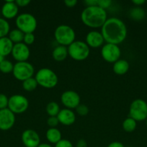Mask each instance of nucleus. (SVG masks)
Returning a JSON list of instances; mask_svg holds the SVG:
<instances>
[{"instance_id":"obj_12","label":"nucleus","mask_w":147,"mask_h":147,"mask_svg":"<svg viewBox=\"0 0 147 147\" xmlns=\"http://www.w3.org/2000/svg\"><path fill=\"white\" fill-rule=\"evenodd\" d=\"M12 55L17 62H25L28 60L30 55V50L28 45L24 42L14 44Z\"/></svg>"},{"instance_id":"obj_37","label":"nucleus","mask_w":147,"mask_h":147,"mask_svg":"<svg viewBox=\"0 0 147 147\" xmlns=\"http://www.w3.org/2000/svg\"><path fill=\"white\" fill-rule=\"evenodd\" d=\"M98 0H85L84 4L86 7H90V6H97V5Z\"/></svg>"},{"instance_id":"obj_22","label":"nucleus","mask_w":147,"mask_h":147,"mask_svg":"<svg viewBox=\"0 0 147 147\" xmlns=\"http://www.w3.org/2000/svg\"><path fill=\"white\" fill-rule=\"evenodd\" d=\"M24 35V33H23L21 30L17 28L14 29L10 32L8 37L14 44H17V43L23 42Z\"/></svg>"},{"instance_id":"obj_24","label":"nucleus","mask_w":147,"mask_h":147,"mask_svg":"<svg viewBox=\"0 0 147 147\" xmlns=\"http://www.w3.org/2000/svg\"><path fill=\"white\" fill-rule=\"evenodd\" d=\"M122 129L128 133H131L136 129L137 121L131 117H128L122 122Z\"/></svg>"},{"instance_id":"obj_25","label":"nucleus","mask_w":147,"mask_h":147,"mask_svg":"<svg viewBox=\"0 0 147 147\" xmlns=\"http://www.w3.org/2000/svg\"><path fill=\"white\" fill-rule=\"evenodd\" d=\"M46 113L49 116H57L61 109L58 103L55 101H50L46 106Z\"/></svg>"},{"instance_id":"obj_40","label":"nucleus","mask_w":147,"mask_h":147,"mask_svg":"<svg viewBox=\"0 0 147 147\" xmlns=\"http://www.w3.org/2000/svg\"><path fill=\"white\" fill-rule=\"evenodd\" d=\"M132 3L135 4L136 7H140L146 3V0H132Z\"/></svg>"},{"instance_id":"obj_39","label":"nucleus","mask_w":147,"mask_h":147,"mask_svg":"<svg viewBox=\"0 0 147 147\" xmlns=\"http://www.w3.org/2000/svg\"><path fill=\"white\" fill-rule=\"evenodd\" d=\"M107 147H125V146L120 142H112Z\"/></svg>"},{"instance_id":"obj_35","label":"nucleus","mask_w":147,"mask_h":147,"mask_svg":"<svg viewBox=\"0 0 147 147\" xmlns=\"http://www.w3.org/2000/svg\"><path fill=\"white\" fill-rule=\"evenodd\" d=\"M15 3L19 7H24L29 5L30 3V0H16Z\"/></svg>"},{"instance_id":"obj_6","label":"nucleus","mask_w":147,"mask_h":147,"mask_svg":"<svg viewBox=\"0 0 147 147\" xmlns=\"http://www.w3.org/2000/svg\"><path fill=\"white\" fill-rule=\"evenodd\" d=\"M16 26L23 33H33L37 27L35 17L30 13H22L17 15L15 20Z\"/></svg>"},{"instance_id":"obj_13","label":"nucleus","mask_w":147,"mask_h":147,"mask_svg":"<svg viewBox=\"0 0 147 147\" xmlns=\"http://www.w3.org/2000/svg\"><path fill=\"white\" fill-rule=\"evenodd\" d=\"M15 123V114L8 108L0 110V130L7 131L13 127Z\"/></svg>"},{"instance_id":"obj_19","label":"nucleus","mask_w":147,"mask_h":147,"mask_svg":"<svg viewBox=\"0 0 147 147\" xmlns=\"http://www.w3.org/2000/svg\"><path fill=\"white\" fill-rule=\"evenodd\" d=\"M14 43L8 37L0 38V55L4 57L11 54Z\"/></svg>"},{"instance_id":"obj_1","label":"nucleus","mask_w":147,"mask_h":147,"mask_svg":"<svg viewBox=\"0 0 147 147\" xmlns=\"http://www.w3.org/2000/svg\"><path fill=\"white\" fill-rule=\"evenodd\" d=\"M101 33L106 43L118 45L126 39L128 30L122 20L112 17L108 18L101 27Z\"/></svg>"},{"instance_id":"obj_43","label":"nucleus","mask_w":147,"mask_h":147,"mask_svg":"<svg viewBox=\"0 0 147 147\" xmlns=\"http://www.w3.org/2000/svg\"><path fill=\"white\" fill-rule=\"evenodd\" d=\"M146 126H147V118H146Z\"/></svg>"},{"instance_id":"obj_34","label":"nucleus","mask_w":147,"mask_h":147,"mask_svg":"<svg viewBox=\"0 0 147 147\" xmlns=\"http://www.w3.org/2000/svg\"><path fill=\"white\" fill-rule=\"evenodd\" d=\"M55 147H74L73 144L67 139H62L60 142L55 144Z\"/></svg>"},{"instance_id":"obj_17","label":"nucleus","mask_w":147,"mask_h":147,"mask_svg":"<svg viewBox=\"0 0 147 147\" xmlns=\"http://www.w3.org/2000/svg\"><path fill=\"white\" fill-rule=\"evenodd\" d=\"M59 123L64 126H71L76 121V114L71 109H61L57 116Z\"/></svg>"},{"instance_id":"obj_26","label":"nucleus","mask_w":147,"mask_h":147,"mask_svg":"<svg viewBox=\"0 0 147 147\" xmlns=\"http://www.w3.org/2000/svg\"><path fill=\"white\" fill-rule=\"evenodd\" d=\"M37 86H38V84H37L35 78L33 77L27 79L22 82V88L26 91H33L37 87Z\"/></svg>"},{"instance_id":"obj_15","label":"nucleus","mask_w":147,"mask_h":147,"mask_svg":"<svg viewBox=\"0 0 147 147\" xmlns=\"http://www.w3.org/2000/svg\"><path fill=\"white\" fill-rule=\"evenodd\" d=\"M105 40L101 32L97 30H92L86 34L85 42L89 47L97 48L103 45Z\"/></svg>"},{"instance_id":"obj_31","label":"nucleus","mask_w":147,"mask_h":147,"mask_svg":"<svg viewBox=\"0 0 147 147\" xmlns=\"http://www.w3.org/2000/svg\"><path fill=\"white\" fill-rule=\"evenodd\" d=\"M9 98L6 95L0 93V110L7 109L8 107Z\"/></svg>"},{"instance_id":"obj_9","label":"nucleus","mask_w":147,"mask_h":147,"mask_svg":"<svg viewBox=\"0 0 147 147\" xmlns=\"http://www.w3.org/2000/svg\"><path fill=\"white\" fill-rule=\"evenodd\" d=\"M29 100L25 96L15 94L9 98L8 109L14 114H20L28 109Z\"/></svg>"},{"instance_id":"obj_29","label":"nucleus","mask_w":147,"mask_h":147,"mask_svg":"<svg viewBox=\"0 0 147 147\" xmlns=\"http://www.w3.org/2000/svg\"><path fill=\"white\" fill-rule=\"evenodd\" d=\"M76 111L78 115L80 116H85L89 113V108L84 104H79L77 107L76 108Z\"/></svg>"},{"instance_id":"obj_3","label":"nucleus","mask_w":147,"mask_h":147,"mask_svg":"<svg viewBox=\"0 0 147 147\" xmlns=\"http://www.w3.org/2000/svg\"><path fill=\"white\" fill-rule=\"evenodd\" d=\"M37 84L45 88H53L59 82L57 74L53 70L48 67H43L36 73L35 76Z\"/></svg>"},{"instance_id":"obj_41","label":"nucleus","mask_w":147,"mask_h":147,"mask_svg":"<svg viewBox=\"0 0 147 147\" xmlns=\"http://www.w3.org/2000/svg\"><path fill=\"white\" fill-rule=\"evenodd\" d=\"M37 147H53V146H52L50 144H49L42 143V144H40V145H39Z\"/></svg>"},{"instance_id":"obj_11","label":"nucleus","mask_w":147,"mask_h":147,"mask_svg":"<svg viewBox=\"0 0 147 147\" xmlns=\"http://www.w3.org/2000/svg\"><path fill=\"white\" fill-rule=\"evenodd\" d=\"M61 100L63 106L69 109H76L80 104V96L74 90H69L63 92L61 96Z\"/></svg>"},{"instance_id":"obj_38","label":"nucleus","mask_w":147,"mask_h":147,"mask_svg":"<svg viewBox=\"0 0 147 147\" xmlns=\"http://www.w3.org/2000/svg\"><path fill=\"white\" fill-rule=\"evenodd\" d=\"M76 147H87V143L84 139H79L76 142Z\"/></svg>"},{"instance_id":"obj_14","label":"nucleus","mask_w":147,"mask_h":147,"mask_svg":"<svg viewBox=\"0 0 147 147\" xmlns=\"http://www.w3.org/2000/svg\"><path fill=\"white\" fill-rule=\"evenodd\" d=\"M21 139L25 147H37L40 144V136L33 129L24 130L22 134Z\"/></svg>"},{"instance_id":"obj_10","label":"nucleus","mask_w":147,"mask_h":147,"mask_svg":"<svg viewBox=\"0 0 147 147\" xmlns=\"http://www.w3.org/2000/svg\"><path fill=\"white\" fill-rule=\"evenodd\" d=\"M101 55L106 62L114 63L120 57V48L118 45L106 43L102 45L101 49Z\"/></svg>"},{"instance_id":"obj_44","label":"nucleus","mask_w":147,"mask_h":147,"mask_svg":"<svg viewBox=\"0 0 147 147\" xmlns=\"http://www.w3.org/2000/svg\"><path fill=\"white\" fill-rule=\"evenodd\" d=\"M127 147H131V146H127Z\"/></svg>"},{"instance_id":"obj_18","label":"nucleus","mask_w":147,"mask_h":147,"mask_svg":"<svg viewBox=\"0 0 147 147\" xmlns=\"http://www.w3.org/2000/svg\"><path fill=\"white\" fill-rule=\"evenodd\" d=\"M130 67L129 63L124 59H119L115 63H113V71L115 74L122 76L128 71Z\"/></svg>"},{"instance_id":"obj_16","label":"nucleus","mask_w":147,"mask_h":147,"mask_svg":"<svg viewBox=\"0 0 147 147\" xmlns=\"http://www.w3.org/2000/svg\"><path fill=\"white\" fill-rule=\"evenodd\" d=\"M19 7L15 1H6L1 7V14L5 19H13L17 17Z\"/></svg>"},{"instance_id":"obj_27","label":"nucleus","mask_w":147,"mask_h":147,"mask_svg":"<svg viewBox=\"0 0 147 147\" xmlns=\"http://www.w3.org/2000/svg\"><path fill=\"white\" fill-rule=\"evenodd\" d=\"M10 32V26L4 18L0 17V38L7 37Z\"/></svg>"},{"instance_id":"obj_36","label":"nucleus","mask_w":147,"mask_h":147,"mask_svg":"<svg viewBox=\"0 0 147 147\" xmlns=\"http://www.w3.org/2000/svg\"><path fill=\"white\" fill-rule=\"evenodd\" d=\"M77 0H65L64 4L68 7H74L77 4Z\"/></svg>"},{"instance_id":"obj_5","label":"nucleus","mask_w":147,"mask_h":147,"mask_svg":"<svg viewBox=\"0 0 147 147\" xmlns=\"http://www.w3.org/2000/svg\"><path fill=\"white\" fill-rule=\"evenodd\" d=\"M68 53L73 60L82 61L89 57L90 54V47L84 41L75 40L70 45L68 46Z\"/></svg>"},{"instance_id":"obj_28","label":"nucleus","mask_w":147,"mask_h":147,"mask_svg":"<svg viewBox=\"0 0 147 147\" xmlns=\"http://www.w3.org/2000/svg\"><path fill=\"white\" fill-rule=\"evenodd\" d=\"M14 65L11 61L8 60H4L1 63H0V71L4 73H10L13 71Z\"/></svg>"},{"instance_id":"obj_20","label":"nucleus","mask_w":147,"mask_h":147,"mask_svg":"<svg viewBox=\"0 0 147 147\" xmlns=\"http://www.w3.org/2000/svg\"><path fill=\"white\" fill-rule=\"evenodd\" d=\"M68 55H69L68 47H66V46L60 45L54 47L53 52H52L53 58L56 61H63L67 57Z\"/></svg>"},{"instance_id":"obj_2","label":"nucleus","mask_w":147,"mask_h":147,"mask_svg":"<svg viewBox=\"0 0 147 147\" xmlns=\"http://www.w3.org/2000/svg\"><path fill=\"white\" fill-rule=\"evenodd\" d=\"M107 20L106 10L97 5L86 7L81 13V20L83 24L91 28H101Z\"/></svg>"},{"instance_id":"obj_8","label":"nucleus","mask_w":147,"mask_h":147,"mask_svg":"<svg viewBox=\"0 0 147 147\" xmlns=\"http://www.w3.org/2000/svg\"><path fill=\"white\" fill-rule=\"evenodd\" d=\"M35 69L33 65L29 62H17L14 65L13 76L18 80L24 81L30 78L33 77Z\"/></svg>"},{"instance_id":"obj_4","label":"nucleus","mask_w":147,"mask_h":147,"mask_svg":"<svg viewBox=\"0 0 147 147\" xmlns=\"http://www.w3.org/2000/svg\"><path fill=\"white\" fill-rule=\"evenodd\" d=\"M54 37L56 41L60 45L66 47L75 41L76 33L71 26L67 24H60L55 30Z\"/></svg>"},{"instance_id":"obj_30","label":"nucleus","mask_w":147,"mask_h":147,"mask_svg":"<svg viewBox=\"0 0 147 147\" xmlns=\"http://www.w3.org/2000/svg\"><path fill=\"white\" fill-rule=\"evenodd\" d=\"M35 35L33 33H26L24 35V39H23V42L27 45H32L35 42Z\"/></svg>"},{"instance_id":"obj_21","label":"nucleus","mask_w":147,"mask_h":147,"mask_svg":"<svg viewBox=\"0 0 147 147\" xmlns=\"http://www.w3.org/2000/svg\"><path fill=\"white\" fill-rule=\"evenodd\" d=\"M46 136L49 143L55 144L62 139L61 132L57 128H49L46 131Z\"/></svg>"},{"instance_id":"obj_7","label":"nucleus","mask_w":147,"mask_h":147,"mask_svg":"<svg viewBox=\"0 0 147 147\" xmlns=\"http://www.w3.org/2000/svg\"><path fill=\"white\" fill-rule=\"evenodd\" d=\"M129 117L136 121H142L147 118V103L141 98L135 99L129 107Z\"/></svg>"},{"instance_id":"obj_23","label":"nucleus","mask_w":147,"mask_h":147,"mask_svg":"<svg viewBox=\"0 0 147 147\" xmlns=\"http://www.w3.org/2000/svg\"><path fill=\"white\" fill-rule=\"evenodd\" d=\"M130 17L134 20L139 21L144 19L146 16L145 10L141 7H135L131 9L129 11Z\"/></svg>"},{"instance_id":"obj_42","label":"nucleus","mask_w":147,"mask_h":147,"mask_svg":"<svg viewBox=\"0 0 147 147\" xmlns=\"http://www.w3.org/2000/svg\"><path fill=\"white\" fill-rule=\"evenodd\" d=\"M4 60H5V59H4V56H2V55H0V63H2V62L4 61Z\"/></svg>"},{"instance_id":"obj_33","label":"nucleus","mask_w":147,"mask_h":147,"mask_svg":"<svg viewBox=\"0 0 147 147\" xmlns=\"http://www.w3.org/2000/svg\"><path fill=\"white\" fill-rule=\"evenodd\" d=\"M112 3V1L111 0H98L97 6L103 9L106 10L107 9L110 7Z\"/></svg>"},{"instance_id":"obj_32","label":"nucleus","mask_w":147,"mask_h":147,"mask_svg":"<svg viewBox=\"0 0 147 147\" xmlns=\"http://www.w3.org/2000/svg\"><path fill=\"white\" fill-rule=\"evenodd\" d=\"M47 123L50 128H56L59 123L57 116H49L47 120Z\"/></svg>"}]
</instances>
